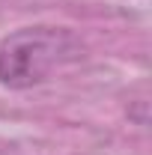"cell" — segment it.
Here are the masks:
<instances>
[{"instance_id": "obj_1", "label": "cell", "mask_w": 152, "mask_h": 155, "mask_svg": "<svg viewBox=\"0 0 152 155\" xmlns=\"http://www.w3.org/2000/svg\"><path fill=\"white\" fill-rule=\"evenodd\" d=\"M84 57L81 39L66 27H24L0 42V84L27 90Z\"/></svg>"}]
</instances>
